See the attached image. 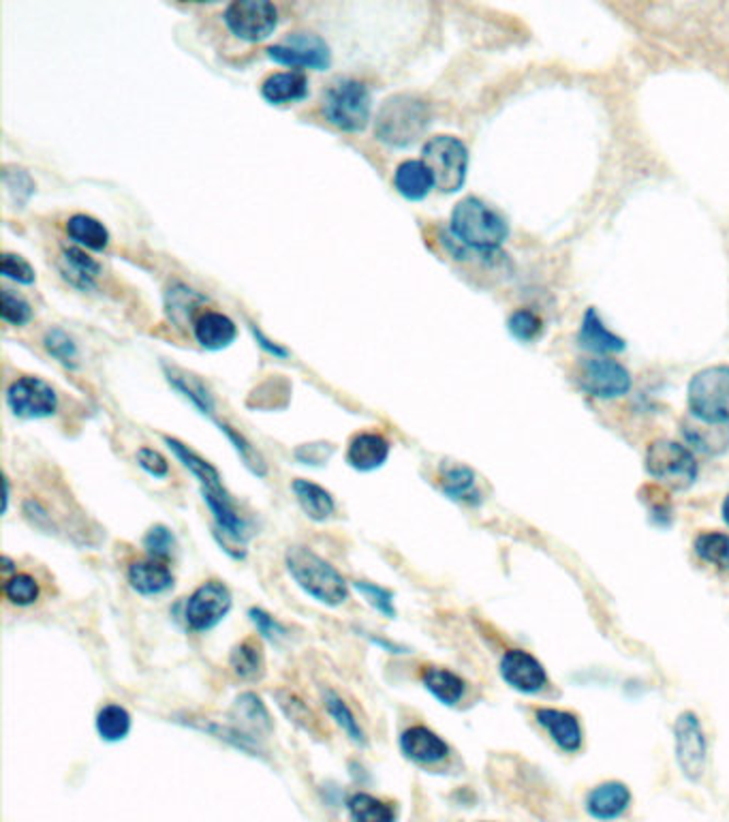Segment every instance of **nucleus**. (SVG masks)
I'll list each match as a JSON object with an SVG mask.
<instances>
[{
  "label": "nucleus",
  "mask_w": 729,
  "mask_h": 822,
  "mask_svg": "<svg viewBox=\"0 0 729 822\" xmlns=\"http://www.w3.org/2000/svg\"><path fill=\"white\" fill-rule=\"evenodd\" d=\"M165 444L176 455V459L183 462L197 478L203 504L208 506V510H210L212 518H214L216 533H221L223 538L236 542L238 547H244L248 542V538H250L252 531H250L248 518L240 513L236 500L225 489L219 469L212 462L205 461L203 457H199L187 444H183V442H178L174 437H165Z\"/></svg>",
  "instance_id": "nucleus-1"
},
{
  "label": "nucleus",
  "mask_w": 729,
  "mask_h": 822,
  "mask_svg": "<svg viewBox=\"0 0 729 822\" xmlns=\"http://www.w3.org/2000/svg\"><path fill=\"white\" fill-rule=\"evenodd\" d=\"M449 230L454 240L465 251L482 256L494 254L509 236L507 221L480 198H465L456 204L451 212Z\"/></svg>",
  "instance_id": "nucleus-2"
},
{
  "label": "nucleus",
  "mask_w": 729,
  "mask_h": 822,
  "mask_svg": "<svg viewBox=\"0 0 729 822\" xmlns=\"http://www.w3.org/2000/svg\"><path fill=\"white\" fill-rule=\"evenodd\" d=\"M285 565L293 583L315 602L334 609L349 600V583L344 576L313 549L293 544L285 551Z\"/></svg>",
  "instance_id": "nucleus-3"
},
{
  "label": "nucleus",
  "mask_w": 729,
  "mask_h": 822,
  "mask_svg": "<svg viewBox=\"0 0 729 822\" xmlns=\"http://www.w3.org/2000/svg\"><path fill=\"white\" fill-rule=\"evenodd\" d=\"M431 105L415 95H393L377 111L375 136L391 149L415 144L431 127Z\"/></svg>",
  "instance_id": "nucleus-4"
},
{
  "label": "nucleus",
  "mask_w": 729,
  "mask_h": 822,
  "mask_svg": "<svg viewBox=\"0 0 729 822\" xmlns=\"http://www.w3.org/2000/svg\"><path fill=\"white\" fill-rule=\"evenodd\" d=\"M321 109L326 120L337 129L346 133H360L368 127L371 120V91L364 82L342 78L326 91Z\"/></svg>",
  "instance_id": "nucleus-5"
},
{
  "label": "nucleus",
  "mask_w": 729,
  "mask_h": 822,
  "mask_svg": "<svg viewBox=\"0 0 729 822\" xmlns=\"http://www.w3.org/2000/svg\"><path fill=\"white\" fill-rule=\"evenodd\" d=\"M689 411L706 422L729 424V366L704 368L689 381Z\"/></svg>",
  "instance_id": "nucleus-6"
},
{
  "label": "nucleus",
  "mask_w": 729,
  "mask_h": 822,
  "mask_svg": "<svg viewBox=\"0 0 729 822\" xmlns=\"http://www.w3.org/2000/svg\"><path fill=\"white\" fill-rule=\"evenodd\" d=\"M646 471L672 491L689 489L697 478L693 453L672 439H657L646 450Z\"/></svg>",
  "instance_id": "nucleus-7"
},
{
  "label": "nucleus",
  "mask_w": 729,
  "mask_h": 822,
  "mask_svg": "<svg viewBox=\"0 0 729 822\" xmlns=\"http://www.w3.org/2000/svg\"><path fill=\"white\" fill-rule=\"evenodd\" d=\"M422 161L435 176V187L443 193H456L462 189L469 169V151L454 136H437L426 142Z\"/></svg>",
  "instance_id": "nucleus-8"
},
{
  "label": "nucleus",
  "mask_w": 729,
  "mask_h": 822,
  "mask_svg": "<svg viewBox=\"0 0 729 822\" xmlns=\"http://www.w3.org/2000/svg\"><path fill=\"white\" fill-rule=\"evenodd\" d=\"M234 607V596L223 580H205L187 598L185 623L191 632H210Z\"/></svg>",
  "instance_id": "nucleus-9"
},
{
  "label": "nucleus",
  "mask_w": 729,
  "mask_h": 822,
  "mask_svg": "<svg viewBox=\"0 0 729 822\" xmlns=\"http://www.w3.org/2000/svg\"><path fill=\"white\" fill-rule=\"evenodd\" d=\"M225 24L238 39L255 44L268 39L274 33L279 24V11L268 0H238L227 7Z\"/></svg>",
  "instance_id": "nucleus-10"
},
{
  "label": "nucleus",
  "mask_w": 729,
  "mask_h": 822,
  "mask_svg": "<svg viewBox=\"0 0 729 822\" xmlns=\"http://www.w3.org/2000/svg\"><path fill=\"white\" fill-rule=\"evenodd\" d=\"M578 384L586 395L597 399H616L632 390V373L616 360H583Z\"/></svg>",
  "instance_id": "nucleus-11"
},
{
  "label": "nucleus",
  "mask_w": 729,
  "mask_h": 822,
  "mask_svg": "<svg viewBox=\"0 0 729 822\" xmlns=\"http://www.w3.org/2000/svg\"><path fill=\"white\" fill-rule=\"evenodd\" d=\"M7 403L17 418L39 420L58 410L56 390L39 377H20L7 390Z\"/></svg>",
  "instance_id": "nucleus-12"
},
{
  "label": "nucleus",
  "mask_w": 729,
  "mask_h": 822,
  "mask_svg": "<svg viewBox=\"0 0 729 822\" xmlns=\"http://www.w3.org/2000/svg\"><path fill=\"white\" fill-rule=\"evenodd\" d=\"M268 56L285 67L292 69H315V71H326L332 62L330 48L328 44L317 37V35H306V33H295L290 35L283 44L272 46L268 50Z\"/></svg>",
  "instance_id": "nucleus-13"
},
{
  "label": "nucleus",
  "mask_w": 729,
  "mask_h": 822,
  "mask_svg": "<svg viewBox=\"0 0 729 822\" xmlns=\"http://www.w3.org/2000/svg\"><path fill=\"white\" fill-rule=\"evenodd\" d=\"M674 743H677V761L686 779L697 782L702 779L706 770V737L699 726V719L691 712H684L677 719L674 726Z\"/></svg>",
  "instance_id": "nucleus-14"
},
{
  "label": "nucleus",
  "mask_w": 729,
  "mask_h": 822,
  "mask_svg": "<svg viewBox=\"0 0 729 822\" xmlns=\"http://www.w3.org/2000/svg\"><path fill=\"white\" fill-rule=\"evenodd\" d=\"M400 752L415 765H437L449 756V745L428 726L415 724L400 735Z\"/></svg>",
  "instance_id": "nucleus-15"
},
{
  "label": "nucleus",
  "mask_w": 729,
  "mask_h": 822,
  "mask_svg": "<svg viewBox=\"0 0 729 822\" xmlns=\"http://www.w3.org/2000/svg\"><path fill=\"white\" fill-rule=\"evenodd\" d=\"M501 677L514 690L525 692V694L539 692L545 685V681H548L545 668L541 667V662L537 658H533L529 651H522V649H509L503 656V660H501Z\"/></svg>",
  "instance_id": "nucleus-16"
},
{
  "label": "nucleus",
  "mask_w": 729,
  "mask_h": 822,
  "mask_svg": "<svg viewBox=\"0 0 729 822\" xmlns=\"http://www.w3.org/2000/svg\"><path fill=\"white\" fill-rule=\"evenodd\" d=\"M632 803V792L623 782H603L586 797V812L597 821L621 819Z\"/></svg>",
  "instance_id": "nucleus-17"
},
{
  "label": "nucleus",
  "mask_w": 729,
  "mask_h": 822,
  "mask_svg": "<svg viewBox=\"0 0 729 822\" xmlns=\"http://www.w3.org/2000/svg\"><path fill=\"white\" fill-rule=\"evenodd\" d=\"M127 580H129L133 591H138L140 596H146V598L167 594L176 583V578H174V574H172L167 564L150 560V557L129 565Z\"/></svg>",
  "instance_id": "nucleus-18"
},
{
  "label": "nucleus",
  "mask_w": 729,
  "mask_h": 822,
  "mask_svg": "<svg viewBox=\"0 0 729 822\" xmlns=\"http://www.w3.org/2000/svg\"><path fill=\"white\" fill-rule=\"evenodd\" d=\"M389 459V442L381 433H357L346 448V462L355 471H375Z\"/></svg>",
  "instance_id": "nucleus-19"
},
{
  "label": "nucleus",
  "mask_w": 729,
  "mask_h": 822,
  "mask_svg": "<svg viewBox=\"0 0 729 822\" xmlns=\"http://www.w3.org/2000/svg\"><path fill=\"white\" fill-rule=\"evenodd\" d=\"M195 339L205 350H225L236 341L238 328L236 324L216 310H205L197 317L193 326Z\"/></svg>",
  "instance_id": "nucleus-20"
},
{
  "label": "nucleus",
  "mask_w": 729,
  "mask_h": 822,
  "mask_svg": "<svg viewBox=\"0 0 729 822\" xmlns=\"http://www.w3.org/2000/svg\"><path fill=\"white\" fill-rule=\"evenodd\" d=\"M682 433L686 442L704 455H721L729 448V424H715L689 415L682 422Z\"/></svg>",
  "instance_id": "nucleus-21"
},
{
  "label": "nucleus",
  "mask_w": 729,
  "mask_h": 822,
  "mask_svg": "<svg viewBox=\"0 0 729 822\" xmlns=\"http://www.w3.org/2000/svg\"><path fill=\"white\" fill-rule=\"evenodd\" d=\"M393 187H396V191L404 200L420 202V200H424L433 191L435 176H433V172L428 169V165L424 161L409 158V161H402L396 167V172H393Z\"/></svg>",
  "instance_id": "nucleus-22"
},
{
  "label": "nucleus",
  "mask_w": 729,
  "mask_h": 822,
  "mask_svg": "<svg viewBox=\"0 0 729 822\" xmlns=\"http://www.w3.org/2000/svg\"><path fill=\"white\" fill-rule=\"evenodd\" d=\"M537 721L548 730L552 741L565 752H578L583 745V726L574 714L561 709H539Z\"/></svg>",
  "instance_id": "nucleus-23"
},
{
  "label": "nucleus",
  "mask_w": 729,
  "mask_h": 822,
  "mask_svg": "<svg viewBox=\"0 0 729 822\" xmlns=\"http://www.w3.org/2000/svg\"><path fill=\"white\" fill-rule=\"evenodd\" d=\"M232 718L236 719V728L243 730L244 735L257 739V737H266L272 732V718H270V712L268 707L263 705V701L252 694V692H244L236 703H234V712H232Z\"/></svg>",
  "instance_id": "nucleus-24"
},
{
  "label": "nucleus",
  "mask_w": 729,
  "mask_h": 822,
  "mask_svg": "<svg viewBox=\"0 0 729 822\" xmlns=\"http://www.w3.org/2000/svg\"><path fill=\"white\" fill-rule=\"evenodd\" d=\"M292 491L295 500H297V504H299V508H302V513L306 514L315 522H324V520H328L332 514L337 513L334 495L328 489L319 486L317 482L297 478V480H293Z\"/></svg>",
  "instance_id": "nucleus-25"
},
{
  "label": "nucleus",
  "mask_w": 729,
  "mask_h": 822,
  "mask_svg": "<svg viewBox=\"0 0 729 822\" xmlns=\"http://www.w3.org/2000/svg\"><path fill=\"white\" fill-rule=\"evenodd\" d=\"M261 97L272 105H287L308 97V78L302 71H281L261 84Z\"/></svg>",
  "instance_id": "nucleus-26"
},
{
  "label": "nucleus",
  "mask_w": 729,
  "mask_h": 822,
  "mask_svg": "<svg viewBox=\"0 0 729 822\" xmlns=\"http://www.w3.org/2000/svg\"><path fill=\"white\" fill-rule=\"evenodd\" d=\"M578 341H580L584 350H590V352H597V354H616V352L625 350V341L603 326V321H601V317L595 308H588L584 313L583 328H580Z\"/></svg>",
  "instance_id": "nucleus-27"
},
{
  "label": "nucleus",
  "mask_w": 729,
  "mask_h": 822,
  "mask_svg": "<svg viewBox=\"0 0 729 822\" xmlns=\"http://www.w3.org/2000/svg\"><path fill=\"white\" fill-rule=\"evenodd\" d=\"M424 688L437 698L440 705L454 707L465 698L467 683L451 670L440 667H426L422 670Z\"/></svg>",
  "instance_id": "nucleus-28"
},
{
  "label": "nucleus",
  "mask_w": 729,
  "mask_h": 822,
  "mask_svg": "<svg viewBox=\"0 0 729 822\" xmlns=\"http://www.w3.org/2000/svg\"><path fill=\"white\" fill-rule=\"evenodd\" d=\"M321 696H324V705H326L330 718L337 721V726H339L342 732L346 735V739H349L351 743L364 748V745L368 743L366 732H364L360 719L355 718L353 709L346 705V701L342 698L341 694H337V692L330 690V688H326V690L321 692Z\"/></svg>",
  "instance_id": "nucleus-29"
},
{
  "label": "nucleus",
  "mask_w": 729,
  "mask_h": 822,
  "mask_svg": "<svg viewBox=\"0 0 729 822\" xmlns=\"http://www.w3.org/2000/svg\"><path fill=\"white\" fill-rule=\"evenodd\" d=\"M440 489L447 497L456 502H467V504H478L480 493L475 486V473L465 467V465H451L445 467L440 473Z\"/></svg>",
  "instance_id": "nucleus-30"
},
{
  "label": "nucleus",
  "mask_w": 729,
  "mask_h": 822,
  "mask_svg": "<svg viewBox=\"0 0 729 822\" xmlns=\"http://www.w3.org/2000/svg\"><path fill=\"white\" fill-rule=\"evenodd\" d=\"M67 234H69L71 240H75L78 245L93 249V251H103L109 245L107 227L95 216H89V214L71 216L67 221Z\"/></svg>",
  "instance_id": "nucleus-31"
},
{
  "label": "nucleus",
  "mask_w": 729,
  "mask_h": 822,
  "mask_svg": "<svg viewBox=\"0 0 729 822\" xmlns=\"http://www.w3.org/2000/svg\"><path fill=\"white\" fill-rule=\"evenodd\" d=\"M230 668L240 681H259L266 674L261 647L255 641H243L230 654Z\"/></svg>",
  "instance_id": "nucleus-32"
},
{
  "label": "nucleus",
  "mask_w": 729,
  "mask_h": 822,
  "mask_svg": "<svg viewBox=\"0 0 729 822\" xmlns=\"http://www.w3.org/2000/svg\"><path fill=\"white\" fill-rule=\"evenodd\" d=\"M95 726H97L98 737L103 741L118 743V741H125L129 737L133 719H131V714L122 705L107 703V705H103L98 709Z\"/></svg>",
  "instance_id": "nucleus-33"
},
{
  "label": "nucleus",
  "mask_w": 729,
  "mask_h": 822,
  "mask_svg": "<svg viewBox=\"0 0 729 822\" xmlns=\"http://www.w3.org/2000/svg\"><path fill=\"white\" fill-rule=\"evenodd\" d=\"M274 698H277L279 709L285 714V718L295 724L297 728H302L308 735H321V721L315 716V712L308 707V703H304L295 692L281 688V690L274 692Z\"/></svg>",
  "instance_id": "nucleus-34"
},
{
  "label": "nucleus",
  "mask_w": 729,
  "mask_h": 822,
  "mask_svg": "<svg viewBox=\"0 0 729 822\" xmlns=\"http://www.w3.org/2000/svg\"><path fill=\"white\" fill-rule=\"evenodd\" d=\"M346 810L353 822H396V810L368 792H353L346 799Z\"/></svg>",
  "instance_id": "nucleus-35"
},
{
  "label": "nucleus",
  "mask_w": 729,
  "mask_h": 822,
  "mask_svg": "<svg viewBox=\"0 0 729 822\" xmlns=\"http://www.w3.org/2000/svg\"><path fill=\"white\" fill-rule=\"evenodd\" d=\"M695 553L706 564L717 565L729 572V536L719 531L699 533L695 540Z\"/></svg>",
  "instance_id": "nucleus-36"
},
{
  "label": "nucleus",
  "mask_w": 729,
  "mask_h": 822,
  "mask_svg": "<svg viewBox=\"0 0 729 822\" xmlns=\"http://www.w3.org/2000/svg\"><path fill=\"white\" fill-rule=\"evenodd\" d=\"M39 596H42V587L37 578H33L31 574H13L4 583V598L13 607H20V609L33 607L39 600Z\"/></svg>",
  "instance_id": "nucleus-37"
},
{
  "label": "nucleus",
  "mask_w": 729,
  "mask_h": 822,
  "mask_svg": "<svg viewBox=\"0 0 729 822\" xmlns=\"http://www.w3.org/2000/svg\"><path fill=\"white\" fill-rule=\"evenodd\" d=\"M176 547H178L176 536L165 525H152L144 536V549H146L150 560L165 564L167 560H172Z\"/></svg>",
  "instance_id": "nucleus-38"
},
{
  "label": "nucleus",
  "mask_w": 729,
  "mask_h": 822,
  "mask_svg": "<svg viewBox=\"0 0 729 822\" xmlns=\"http://www.w3.org/2000/svg\"><path fill=\"white\" fill-rule=\"evenodd\" d=\"M353 587L368 602V607H373L377 613H381V615L388 616V619L396 616L393 591H389V589L377 585V583H371V580H355Z\"/></svg>",
  "instance_id": "nucleus-39"
},
{
  "label": "nucleus",
  "mask_w": 729,
  "mask_h": 822,
  "mask_svg": "<svg viewBox=\"0 0 729 822\" xmlns=\"http://www.w3.org/2000/svg\"><path fill=\"white\" fill-rule=\"evenodd\" d=\"M507 326H509V332L522 343H533L543 332V319L531 308H518L516 313H512Z\"/></svg>",
  "instance_id": "nucleus-40"
},
{
  "label": "nucleus",
  "mask_w": 729,
  "mask_h": 822,
  "mask_svg": "<svg viewBox=\"0 0 729 822\" xmlns=\"http://www.w3.org/2000/svg\"><path fill=\"white\" fill-rule=\"evenodd\" d=\"M64 261L69 266L67 272H71V279L75 283L80 279V283L84 287H91L93 281H95V277L101 272V266H98L97 261L93 257L86 256L82 249H67L64 251Z\"/></svg>",
  "instance_id": "nucleus-41"
},
{
  "label": "nucleus",
  "mask_w": 729,
  "mask_h": 822,
  "mask_svg": "<svg viewBox=\"0 0 729 822\" xmlns=\"http://www.w3.org/2000/svg\"><path fill=\"white\" fill-rule=\"evenodd\" d=\"M248 619H250V623L255 625V630H257L266 641L279 643V641L287 638V627H285L277 616L270 615L268 611L252 607V609L248 611Z\"/></svg>",
  "instance_id": "nucleus-42"
},
{
  "label": "nucleus",
  "mask_w": 729,
  "mask_h": 822,
  "mask_svg": "<svg viewBox=\"0 0 729 822\" xmlns=\"http://www.w3.org/2000/svg\"><path fill=\"white\" fill-rule=\"evenodd\" d=\"M2 319L11 326H24L33 319V307L11 290H2Z\"/></svg>",
  "instance_id": "nucleus-43"
},
{
  "label": "nucleus",
  "mask_w": 729,
  "mask_h": 822,
  "mask_svg": "<svg viewBox=\"0 0 729 822\" xmlns=\"http://www.w3.org/2000/svg\"><path fill=\"white\" fill-rule=\"evenodd\" d=\"M46 350L58 362H62L64 366H75L78 348L69 339V334H64L62 330H49L48 337H46Z\"/></svg>",
  "instance_id": "nucleus-44"
},
{
  "label": "nucleus",
  "mask_w": 729,
  "mask_h": 822,
  "mask_svg": "<svg viewBox=\"0 0 729 822\" xmlns=\"http://www.w3.org/2000/svg\"><path fill=\"white\" fill-rule=\"evenodd\" d=\"M2 274L15 283H22V285H31L35 283V270L33 266L24 259L22 256H15V254H4L2 256V266H0Z\"/></svg>",
  "instance_id": "nucleus-45"
},
{
  "label": "nucleus",
  "mask_w": 729,
  "mask_h": 822,
  "mask_svg": "<svg viewBox=\"0 0 729 822\" xmlns=\"http://www.w3.org/2000/svg\"><path fill=\"white\" fill-rule=\"evenodd\" d=\"M138 465L152 478H167L169 475V461L154 448H140L138 450Z\"/></svg>",
  "instance_id": "nucleus-46"
},
{
  "label": "nucleus",
  "mask_w": 729,
  "mask_h": 822,
  "mask_svg": "<svg viewBox=\"0 0 729 822\" xmlns=\"http://www.w3.org/2000/svg\"><path fill=\"white\" fill-rule=\"evenodd\" d=\"M252 334H255V339L261 343V348H266L270 354H274V356H281V359H285L287 356V350H283V348H279V345H272L259 330H255L252 328Z\"/></svg>",
  "instance_id": "nucleus-47"
},
{
  "label": "nucleus",
  "mask_w": 729,
  "mask_h": 822,
  "mask_svg": "<svg viewBox=\"0 0 729 822\" xmlns=\"http://www.w3.org/2000/svg\"><path fill=\"white\" fill-rule=\"evenodd\" d=\"M2 484H4V497H2V513H7V508H9V482L4 480Z\"/></svg>",
  "instance_id": "nucleus-48"
},
{
  "label": "nucleus",
  "mask_w": 729,
  "mask_h": 822,
  "mask_svg": "<svg viewBox=\"0 0 729 822\" xmlns=\"http://www.w3.org/2000/svg\"><path fill=\"white\" fill-rule=\"evenodd\" d=\"M721 513H724V520L728 522L729 527V495L726 497V502H724V508H721Z\"/></svg>",
  "instance_id": "nucleus-49"
}]
</instances>
